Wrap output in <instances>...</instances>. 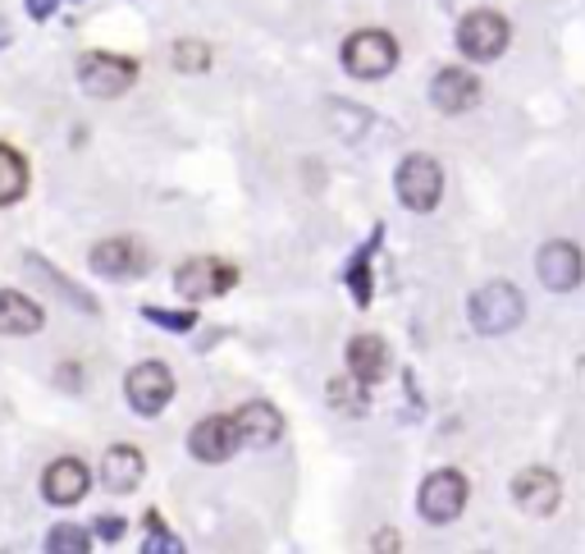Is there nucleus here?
Instances as JSON below:
<instances>
[{"instance_id": "nucleus-1", "label": "nucleus", "mask_w": 585, "mask_h": 554, "mask_svg": "<svg viewBox=\"0 0 585 554\" xmlns=\"http://www.w3.org/2000/svg\"><path fill=\"white\" fill-rule=\"evenodd\" d=\"M466 316H472V330H481V335H508V330H517L522 316H526V299H522L517 284L490 280L485 289L472 293Z\"/></svg>"}, {"instance_id": "nucleus-2", "label": "nucleus", "mask_w": 585, "mask_h": 554, "mask_svg": "<svg viewBox=\"0 0 585 554\" xmlns=\"http://www.w3.org/2000/svg\"><path fill=\"white\" fill-rule=\"evenodd\" d=\"M138 83V60L114 56V51H88L78 56V88L97 101H114Z\"/></svg>"}, {"instance_id": "nucleus-3", "label": "nucleus", "mask_w": 585, "mask_h": 554, "mask_svg": "<svg viewBox=\"0 0 585 554\" xmlns=\"http://www.w3.org/2000/svg\"><path fill=\"white\" fill-rule=\"evenodd\" d=\"M399 64V42L384 28H362L343 42V69L353 79H384Z\"/></svg>"}, {"instance_id": "nucleus-4", "label": "nucleus", "mask_w": 585, "mask_h": 554, "mask_svg": "<svg viewBox=\"0 0 585 554\" xmlns=\"http://www.w3.org/2000/svg\"><path fill=\"white\" fill-rule=\"evenodd\" d=\"M508 42H513V28L498 10H472L457 23V51L466 60H476V64L498 60L503 51H508Z\"/></svg>"}, {"instance_id": "nucleus-5", "label": "nucleus", "mask_w": 585, "mask_h": 554, "mask_svg": "<svg viewBox=\"0 0 585 554\" xmlns=\"http://www.w3.org/2000/svg\"><path fill=\"white\" fill-rule=\"evenodd\" d=\"M394 193H399V202H403L407 211L431 215V211L440 207V198H444V170H440V161H435V157H407V161L399 165Z\"/></svg>"}, {"instance_id": "nucleus-6", "label": "nucleus", "mask_w": 585, "mask_h": 554, "mask_svg": "<svg viewBox=\"0 0 585 554\" xmlns=\"http://www.w3.org/2000/svg\"><path fill=\"white\" fill-rule=\"evenodd\" d=\"M466 495H472V486H466V476H462V472H453V467H440V472H431V476L421 482L416 508H421V518H425V523L444 527V523H453L457 513L466 508Z\"/></svg>"}, {"instance_id": "nucleus-7", "label": "nucleus", "mask_w": 585, "mask_h": 554, "mask_svg": "<svg viewBox=\"0 0 585 554\" xmlns=\"http://www.w3.org/2000/svg\"><path fill=\"white\" fill-rule=\"evenodd\" d=\"M124 394H129V409L138 417H161L174 399V376L165 362H138L133 372L124 376Z\"/></svg>"}, {"instance_id": "nucleus-8", "label": "nucleus", "mask_w": 585, "mask_h": 554, "mask_svg": "<svg viewBox=\"0 0 585 554\" xmlns=\"http://www.w3.org/2000/svg\"><path fill=\"white\" fill-rule=\"evenodd\" d=\"M233 284H239V271H233L229 262H220V256H192V262H183L174 271V289L188 303L220 299V293H229Z\"/></svg>"}, {"instance_id": "nucleus-9", "label": "nucleus", "mask_w": 585, "mask_h": 554, "mask_svg": "<svg viewBox=\"0 0 585 554\" xmlns=\"http://www.w3.org/2000/svg\"><path fill=\"white\" fill-rule=\"evenodd\" d=\"M92 271L105 275V280H133V275H147L151 266V252L138 243V239H101L92 248Z\"/></svg>"}, {"instance_id": "nucleus-10", "label": "nucleus", "mask_w": 585, "mask_h": 554, "mask_svg": "<svg viewBox=\"0 0 585 554\" xmlns=\"http://www.w3.org/2000/svg\"><path fill=\"white\" fill-rule=\"evenodd\" d=\"M535 271L544 280V289H554V293H572L585 275V256L576 243L567 239H554V243H544L539 256H535Z\"/></svg>"}, {"instance_id": "nucleus-11", "label": "nucleus", "mask_w": 585, "mask_h": 554, "mask_svg": "<svg viewBox=\"0 0 585 554\" xmlns=\"http://www.w3.org/2000/svg\"><path fill=\"white\" fill-rule=\"evenodd\" d=\"M476 101H481V79L472 69L448 64L431 79V105L440 110V115H466Z\"/></svg>"}, {"instance_id": "nucleus-12", "label": "nucleus", "mask_w": 585, "mask_h": 554, "mask_svg": "<svg viewBox=\"0 0 585 554\" xmlns=\"http://www.w3.org/2000/svg\"><path fill=\"white\" fill-rule=\"evenodd\" d=\"M188 450H192V459H202V463L233 459V450H243V435H239L233 413L229 417H202L198 426H192V435H188Z\"/></svg>"}, {"instance_id": "nucleus-13", "label": "nucleus", "mask_w": 585, "mask_h": 554, "mask_svg": "<svg viewBox=\"0 0 585 554\" xmlns=\"http://www.w3.org/2000/svg\"><path fill=\"white\" fill-rule=\"evenodd\" d=\"M513 500L522 504V513H531V518H544V513L558 508L563 482H558L549 467H526V472L513 476Z\"/></svg>"}, {"instance_id": "nucleus-14", "label": "nucleus", "mask_w": 585, "mask_h": 554, "mask_svg": "<svg viewBox=\"0 0 585 554\" xmlns=\"http://www.w3.org/2000/svg\"><path fill=\"white\" fill-rule=\"evenodd\" d=\"M88 486H92V472H88L83 459H56V463L47 467V476H42V495H47V504H56V508L78 504V500L88 495Z\"/></svg>"}, {"instance_id": "nucleus-15", "label": "nucleus", "mask_w": 585, "mask_h": 554, "mask_svg": "<svg viewBox=\"0 0 585 554\" xmlns=\"http://www.w3.org/2000/svg\"><path fill=\"white\" fill-rule=\"evenodd\" d=\"M233 422H239V435H243L248 450H270V445H275V440L284 435L280 409H275V403H265V399L243 403V409L233 413Z\"/></svg>"}, {"instance_id": "nucleus-16", "label": "nucleus", "mask_w": 585, "mask_h": 554, "mask_svg": "<svg viewBox=\"0 0 585 554\" xmlns=\"http://www.w3.org/2000/svg\"><path fill=\"white\" fill-rule=\"evenodd\" d=\"M142 476H147L142 450H133V445L105 450V459H101V486H105L110 495H133V491L142 486Z\"/></svg>"}, {"instance_id": "nucleus-17", "label": "nucleus", "mask_w": 585, "mask_h": 554, "mask_svg": "<svg viewBox=\"0 0 585 554\" xmlns=\"http://www.w3.org/2000/svg\"><path fill=\"white\" fill-rule=\"evenodd\" d=\"M347 376H357L366 390L389 376V344L380 335H357L347 344Z\"/></svg>"}, {"instance_id": "nucleus-18", "label": "nucleus", "mask_w": 585, "mask_h": 554, "mask_svg": "<svg viewBox=\"0 0 585 554\" xmlns=\"http://www.w3.org/2000/svg\"><path fill=\"white\" fill-rule=\"evenodd\" d=\"M47 325L42 308L19 289H0V335H37Z\"/></svg>"}, {"instance_id": "nucleus-19", "label": "nucleus", "mask_w": 585, "mask_h": 554, "mask_svg": "<svg viewBox=\"0 0 585 554\" xmlns=\"http://www.w3.org/2000/svg\"><path fill=\"white\" fill-rule=\"evenodd\" d=\"M28 193V161L0 142V207H14Z\"/></svg>"}, {"instance_id": "nucleus-20", "label": "nucleus", "mask_w": 585, "mask_h": 554, "mask_svg": "<svg viewBox=\"0 0 585 554\" xmlns=\"http://www.w3.org/2000/svg\"><path fill=\"white\" fill-rule=\"evenodd\" d=\"M28 271H37V275H47V280H51V289H60V293H64V299H69L73 308H83V312H92V316L101 312V308H97V299H92V293H78V289H73V284H69V280H64L60 271H51V266L42 262V256H28Z\"/></svg>"}, {"instance_id": "nucleus-21", "label": "nucleus", "mask_w": 585, "mask_h": 554, "mask_svg": "<svg viewBox=\"0 0 585 554\" xmlns=\"http://www.w3.org/2000/svg\"><path fill=\"white\" fill-rule=\"evenodd\" d=\"M366 385L357 381V376H347V381H330V403H334V409L339 413H366V394H362Z\"/></svg>"}, {"instance_id": "nucleus-22", "label": "nucleus", "mask_w": 585, "mask_h": 554, "mask_svg": "<svg viewBox=\"0 0 585 554\" xmlns=\"http://www.w3.org/2000/svg\"><path fill=\"white\" fill-rule=\"evenodd\" d=\"M47 550L51 554H88L92 550V532H83V527H51Z\"/></svg>"}, {"instance_id": "nucleus-23", "label": "nucleus", "mask_w": 585, "mask_h": 554, "mask_svg": "<svg viewBox=\"0 0 585 554\" xmlns=\"http://www.w3.org/2000/svg\"><path fill=\"white\" fill-rule=\"evenodd\" d=\"M174 69L179 73H202V69H211V47L206 42H174Z\"/></svg>"}, {"instance_id": "nucleus-24", "label": "nucleus", "mask_w": 585, "mask_h": 554, "mask_svg": "<svg viewBox=\"0 0 585 554\" xmlns=\"http://www.w3.org/2000/svg\"><path fill=\"white\" fill-rule=\"evenodd\" d=\"M147 321H155L161 330H174V335H188L192 325H198V312H165V308H142Z\"/></svg>"}, {"instance_id": "nucleus-25", "label": "nucleus", "mask_w": 585, "mask_h": 554, "mask_svg": "<svg viewBox=\"0 0 585 554\" xmlns=\"http://www.w3.org/2000/svg\"><path fill=\"white\" fill-rule=\"evenodd\" d=\"M147 527H151V541L142 545L147 554H161V550H165V554H183V541H174V536L161 527V518H155V513H147Z\"/></svg>"}, {"instance_id": "nucleus-26", "label": "nucleus", "mask_w": 585, "mask_h": 554, "mask_svg": "<svg viewBox=\"0 0 585 554\" xmlns=\"http://www.w3.org/2000/svg\"><path fill=\"white\" fill-rule=\"evenodd\" d=\"M97 536H101V541H120V536H124V523L105 513V518H97Z\"/></svg>"}, {"instance_id": "nucleus-27", "label": "nucleus", "mask_w": 585, "mask_h": 554, "mask_svg": "<svg viewBox=\"0 0 585 554\" xmlns=\"http://www.w3.org/2000/svg\"><path fill=\"white\" fill-rule=\"evenodd\" d=\"M56 6H60V0H28V14H32V19H51Z\"/></svg>"}, {"instance_id": "nucleus-28", "label": "nucleus", "mask_w": 585, "mask_h": 554, "mask_svg": "<svg viewBox=\"0 0 585 554\" xmlns=\"http://www.w3.org/2000/svg\"><path fill=\"white\" fill-rule=\"evenodd\" d=\"M375 550H399V536H394V532H380V541H375Z\"/></svg>"}]
</instances>
